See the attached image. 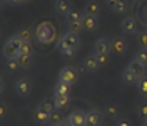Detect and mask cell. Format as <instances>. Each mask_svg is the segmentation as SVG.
Returning <instances> with one entry per match:
<instances>
[{
	"instance_id": "cell-1",
	"label": "cell",
	"mask_w": 147,
	"mask_h": 126,
	"mask_svg": "<svg viewBox=\"0 0 147 126\" xmlns=\"http://www.w3.org/2000/svg\"><path fill=\"white\" fill-rule=\"evenodd\" d=\"M80 45V36L77 32L73 31H66L59 36L57 41V52L60 53V56L70 57L76 53V51L79 49Z\"/></svg>"
},
{
	"instance_id": "cell-2",
	"label": "cell",
	"mask_w": 147,
	"mask_h": 126,
	"mask_svg": "<svg viewBox=\"0 0 147 126\" xmlns=\"http://www.w3.org/2000/svg\"><path fill=\"white\" fill-rule=\"evenodd\" d=\"M24 44L20 34H14L10 36L1 46V55L4 59H14L20 55V48Z\"/></svg>"
},
{
	"instance_id": "cell-3",
	"label": "cell",
	"mask_w": 147,
	"mask_h": 126,
	"mask_svg": "<svg viewBox=\"0 0 147 126\" xmlns=\"http://www.w3.org/2000/svg\"><path fill=\"white\" fill-rule=\"evenodd\" d=\"M34 36L39 45H46L55 38V28H53L52 24L42 23L36 27Z\"/></svg>"
},
{
	"instance_id": "cell-4",
	"label": "cell",
	"mask_w": 147,
	"mask_h": 126,
	"mask_svg": "<svg viewBox=\"0 0 147 126\" xmlns=\"http://www.w3.org/2000/svg\"><path fill=\"white\" fill-rule=\"evenodd\" d=\"M65 18H66L67 31H73L79 34L83 30V11H80L77 9H71V11Z\"/></svg>"
},
{
	"instance_id": "cell-5",
	"label": "cell",
	"mask_w": 147,
	"mask_h": 126,
	"mask_svg": "<svg viewBox=\"0 0 147 126\" xmlns=\"http://www.w3.org/2000/svg\"><path fill=\"white\" fill-rule=\"evenodd\" d=\"M121 31L125 36H133L139 32V23L133 15H126L121 21Z\"/></svg>"
},
{
	"instance_id": "cell-6",
	"label": "cell",
	"mask_w": 147,
	"mask_h": 126,
	"mask_svg": "<svg viewBox=\"0 0 147 126\" xmlns=\"http://www.w3.org/2000/svg\"><path fill=\"white\" fill-rule=\"evenodd\" d=\"M59 80L73 86L79 80V71L73 66H63V67H60V70H59Z\"/></svg>"
},
{
	"instance_id": "cell-7",
	"label": "cell",
	"mask_w": 147,
	"mask_h": 126,
	"mask_svg": "<svg viewBox=\"0 0 147 126\" xmlns=\"http://www.w3.org/2000/svg\"><path fill=\"white\" fill-rule=\"evenodd\" d=\"M92 49L95 55H107L109 56V53L112 52V46H111V39L108 38H97L92 44Z\"/></svg>"
},
{
	"instance_id": "cell-8",
	"label": "cell",
	"mask_w": 147,
	"mask_h": 126,
	"mask_svg": "<svg viewBox=\"0 0 147 126\" xmlns=\"http://www.w3.org/2000/svg\"><path fill=\"white\" fill-rule=\"evenodd\" d=\"M81 66H83V69L86 70L88 74H92V73H95V71H98V70L101 69L94 53L86 55V56L83 57V59H81Z\"/></svg>"
},
{
	"instance_id": "cell-9",
	"label": "cell",
	"mask_w": 147,
	"mask_h": 126,
	"mask_svg": "<svg viewBox=\"0 0 147 126\" xmlns=\"http://www.w3.org/2000/svg\"><path fill=\"white\" fill-rule=\"evenodd\" d=\"M14 92L20 97H28L30 92H31V83L30 80L20 77L14 81Z\"/></svg>"
},
{
	"instance_id": "cell-10",
	"label": "cell",
	"mask_w": 147,
	"mask_h": 126,
	"mask_svg": "<svg viewBox=\"0 0 147 126\" xmlns=\"http://www.w3.org/2000/svg\"><path fill=\"white\" fill-rule=\"evenodd\" d=\"M111 46H112V53L118 55V56H122L127 49L126 39L121 35H115L111 38Z\"/></svg>"
},
{
	"instance_id": "cell-11",
	"label": "cell",
	"mask_w": 147,
	"mask_h": 126,
	"mask_svg": "<svg viewBox=\"0 0 147 126\" xmlns=\"http://www.w3.org/2000/svg\"><path fill=\"white\" fill-rule=\"evenodd\" d=\"M67 119L70 122H73L76 126H87V112H84L81 109H73L69 114Z\"/></svg>"
},
{
	"instance_id": "cell-12",
	"label": "cell",
	"mask_w": 147,
	"mask_h": 126,
	"mask_svg": "<svg viewBox=\"0 0 147 126\" xmlns=\"http://www.w3.org/2000/svg\"><path fill=\"white\" fill-rule=\"evenodd\" d=\"M104 121V114L101 111L91 108L87 111V126H101Z\"/></svg>"
},
{
	"instance_id": "cell-13",
	"label": "cell",
	"mask_w": 147,
	"mask_h": 126,
	"mask_svg": "<svg viewBox=\"0 0 147 126\" xmlns=\"http://www.w3.org/2000/svg\"><path fill=\"white\" fill-rule=\"evenodd\" d=\"M71 3L70 0H55L53 1V10L57 15H62V17H66L69 13L71 11Z\"/></svg>"
},
{
	"instance_id": "cell-14",
	"label": "cell",
	"mask_w": 147,
	"mask_h": 126,
	"mask_svg": "<svg viewBox=\"0 0 147 126\" xmlns=\"http://www.w3.org/2000/svg\"><path fill=\"white\" fill-rule=\"evenodd\" d=\"M97 28H98V17L83 11V30L95 31Z\"/></svg>"
},
{
	"instance_id": "cell-15",
	"label": "cell",
	"mask_w": 147,
	"mask_h": 126,
	"mask_svg": "<svg viewBox=\"0 0 147 126\" xmlns=\"http://www.w3.org/2000/svg\"><path fill=\"white\" fill-rule=\"evenodd\" d=\"M52 100H53L55 108H56L57 111H63V109H66L69 105H70V94H66V95L53 94Z\"/></svg>"
},
{
	"instance_id": "cell-16",
	"label": "cell",
	"mask_w": 147,
	"mask_h": 126,
	"mask_svg": "<svg viewBox=\"0 0 147 126\" xmlns=\"http://www.w3.org/2000/svg\"><path fill=\"white\" fill-rule=\"evenodd\" d=\"M81 11L88 13V14H92V15H97L98 17L100 13H101V4H100L98 0H87L86 1V6H84V9Z\"/></svg>"
},
{
	"instance_id": "cell-17",
	"label": "cell",
	"mask_w": 147,
	"mask_h": 126,
	"mask_svg": "<svg viewBox=\"0 0 147 126\" xmlns=\"http://www.w3.org/2000/svg\"><path fill=\"white\" fill-rule=\"evenodd\" d=\"M137 79L139 77L136 76L132 70L127 69V67H125L122 70V73H121V80H122V83H123L125 86H136Z\"/></svg>"
},
{
	"instance_id": "cell-18",
	"label": "cell",
	"mask_w": 147,
	"mask_h": 126,
	"mask_svg": "<svg viewBox=\"0 0 147 126\" xmlns=\"http://www.w3.org/2000/svg\"><path fill=\"white\" fill-rule=\"evenodd\" d=\"M136 90H137L140 97L147 98V74L146 73L137 79V81H136Z\"/></svg>"
},
{
	"instance_id": "cell-19",
	"label": "cell",
	"mask_w": 147,
	"mask_h": 126,
	"mask_svg": "<svg viewBox=\"0 0 147 126\" xmlns=\"http://www.w3.org/2000/svg\"><path fill=\"white\" fill-rule=\"evenodd\" d=\"M38 108H39L41 111H44L45 114H48L49 116H51V115L56 111V108H55V104H53V100H48V98L42 100V101L39 102V105H38Z\"/></svg>"
},
{
	"instance_id": "cell-20",
	"label": "cell",
	"mask_w": 147,
	"mask_h": 126,
	"mask_svg": "<svg viewBox=\"0 0 147 126\" xmlns=\"http://www.w3.org/2000/svg\"><path fill=\"white\" fill-rule=\"evenodd\" d=\"M70 84L67 83H65V81L62 80H57L55 83V86H53V94H59V95H66L70 92Z\"/></svg>"
},
{
	"instance_id": "cell-21",
	"label": "cell",
	"mask_w": 147,
	"mask_h": 126,
	"mask_svg": "<svg viewBox=\"0 0 147 126\" xmlns=\"http://www.w3.org/2000/svg\"><path fill=\"white\" fill-rule=\"evenodd\" d=\"M17 60L21 66V69H28L34 65V56L32 55H24V53H20L17 56Z\"/></svg>"
},
{
	"instance_id": "cell-22",
	"label": "cell",
	"mask_w": 147,
	"mask_h": 126,
	"mask_svg": "<svg viewBox=\"0 0 147 126\" xmlns=\"http://www.w3.org/2000/svg\"><path fill=\"white\" fill-rule=\"evenodd\" d=\"M126 67H127L129 70H132L137 77L143 76V74H144V70H146L142 65H140V63H139V62H137V60H135V59H132V60L126 65Z\"/></svg>"
},
{
	"instance_id": "cell-23",
	"label": "cell",
	"mask_w": 147,
	"mask_h": 126,
	"mask_svg": "<svg viewBox=\"0 0 147 126\" xmlns=\"http://www.w3.org/2000/svg\"><path fill=\"white\" fill-rule=\"evenodd\" d=\"M133 59L137 60V62L144 67V69H147V49H142V48H139V49L136 51Z\"/></svg>"
},
{
	"instance_id": "cell-24",
	"label": "cell",
	"mask_w": 147,
	"mask_h": 126,
	"mask_svg": "<svg viewBox=\"0 0 147 126\" xmlns=\"http://www.w3.org/2000/svg\"><path fill=\"white\" fill-rule=\"evenodd\" d=\"M136 44L142 49H147V30H143L136 34Z\"/></svg>"
},
{
	"instance_id": "cell-25",
	"label": "cell",
	"mask_w": 147,
	"mask_h": 126,
	"mask_svg": "<svg viewBox=\"0 0 147 126\" xmlns=\"http://www.w3.org/2000/svg\"><path fill=\"white\" fill-rule=\"evenodd\" d=\"M34 118H35V121H36L38 123H41V125H48V122H49V115L45 114L44 111H41L39 108H36V111H35V114H34Z\"/></svg>"
},
{
	"instance_id": "cell-26",
	"label": "cell",
	"mask_w": 147,
	"mask_h": 126,
	"mask_svg": "<svg viewBox=\"0 0 147 126\" xmlns=\"http://www.w3.org/2000/svg\"><path fill=\"white\" fill-rule=\"evenodd\" d=\"M62 111H55L53 114L49 116V122H48V125L49 126H55V125H60V123H63L65 121H63V116L60 114Z\"/></svg>"
},
{
	"instance_id": "cell-27",
	"label": "cell",
	"mask_w": 147,
	"mask_h": 126,
	"mask_svg": "<svg viewBox=\"0 0 147 126\" xmlns=\"http://www.w3.org/2000/svg\"><path fill=\"white\" fill-rule=\"evenodd\" d=\"M127 9H129V1L127 0H118V3L115 4L112 11L116 13V14H123V13L127 11Z\"/></svg>"
},
{
	"instance_id": "cell-28",
	"label": "cell",
	"mask_w": 147,
	"mask_h": 126,
	"mask_svg": "<svg viewBox=\"0 0 147 126\" xmlns=\"http://www.w3.org/2000/svg\"><path fill=\"white\" fill-rule=\"evenodd\" d=\"M6 69L9 70V71H17L18 69H21L17 57H14V59H6Z\"/></svg>"
},
{
	"instance_id": "cell-29",
	"label": "cell",
	"mask_w": 147,
	"mask_h": 126,
	"mask_svg": "<svg viewBox=\"0 0 147 126\" xmlns=\"http://www.w3.org/2000/svg\"><path fill=\"white\" fill-rule=\"evenodd\" d=\"M137 116L139 119H142V122L147 121V102H140L137 106Z\"/></svg>"
},
{
	"instance_id": "cell-30",
	"label": "cell",
	"mask_w": 147,
	"mask_h": 126,
	"mask_svg": "<svg viewBox=\"0 0 147 126\" xmlns=\"http://www.w3.org/2000/svg\"><path fill=\"white\" fill-rule=\"evenodd\" d=\"M118 106L116 105H113V104H108L107 106H105V115L108 116V118H116L118 116Z\"/></svg>"
},
{
	"instance_id": "cell-31",
	"label": "cell",
	"mask_w": 147,
	"mask_h": 126,
	"mask_svg": "<svg viewBox=\"0 0 147 126\" xmlns=\"http://www.w3.org/2000/svg\"><path fill=\"white\" fill-rule=\"evenodd\" d=\"M32 52H34V48L31 45V42H24L20 48V53H24V55H32Z\"/></svg>"
},
{
	"instance_id": "cell-32",
	"label": "cell",
	"mask_w": 147,
	"mask_h": 126,
	"mask_svg": "<svg viewBox=\"0 0 147 126\" xmlns=\"http://www.w3.org/2000/svg\"><path fill=\"white\" fill-rule=\"evenodd\" d=\"M137 14H139L140 20L144 23V21L147 20V3L140 4V7H139V10H137Z\"/></svg>"
},
{
	"instance_id": "cell-33",
	"label": "cell",
	"mask_w": 147,
	"mask_h": 126,
	"mask_svg": "<svg viewBox=\"0 0 147 126\" xmlns=\"http://www.w3.org/2000/svg\"><path fill=\"white\" fill-rule=\"evenodd\" d=\"M95 55V53H94ZM97 57V62H98V65H100V67H104L107 63H108V56L107 55H95Z\"/></svg>"
},
{
	"instance_id": "cell-34",
	"label": "cell",
	"mask_w": 147,
	"mask_h": 126,
	"mask_svg": "<svg viewBox=\"0 0 147 126\" xmlns=\"http://www.w3.org/2000/svg\"><path fill=\"white\" fill-rule=\"evenodd\" d=\"M18 34H20V36L23 38L24 42H31V32H30L28 30H24V31L18 32Z\"/></svg>"
},
{
	"instance_id": "cell-35",
	"label": "cell",
	"mask_w": 147,
	"mask_h": 126,
	"mask_svg": "<svg viewBox=\"0 0 147 126\" xmlns=\"http://www.w3.org/2000/svg\"><path fill=\"white\" fill-rule=\"evenodd\" d=\"M115 126H132V123H130V121H127L126 118H121V119L116 121Z\"/></svg>"
},
{
	"instance_id": "cell-36",
	"label": "cell",
	"mask_w": 147,
	"mask_h": 126,
	"mask_svg": "<svg viewBox=\"0 0 147 126\" xmlns=\"http://www.w3.org/2000/svg\"><path fill=\"white\" fill-rule=\"evenodd\" d=\"M104 3H105V6H107L108 9L113 10V7H115V4L118 3V0H104Z\"/></svg>"
},
{
	"instance_id": "cell-37",
	"label": "cell",
	"mask_w": 147,
	"mask_h": 126,
	"mask_svg": "<svg viewBox=\"0 0 147 126\" xmlns=\"http://www.w3.org/2000/svg\"><path fill=\"white\" fill-rule=\"evenodd\" d=\"M4 3L9 4V6H23L21 0H4Z\"/></svg>"
},
{
	"instance_id": "cell-38",
	"label": "cell",
	"mask_w": 147,
	"mask_h": 126,
	"mask_svg": "<svg viewBox=\"0 0 147 126\" xmlns=\"http://www.w3.org/2000/svg\"><path fill=\"white\" fill-rule=\"evenodd\" d=\"M6 114H7V108H6V105H4V104H1V105H0V118H1V119H4Z\"/></svg>"
},
{
	"instance_id": "cell-39",
	"label": "cell",
	"mask_w": 147,
	"mask_h": 126,
	"mask_svg": "<svg viewBox=\"0 0 147 126\" xmlns=\"http://www.w3.org/2000/svg\"><path fill=\"white\" fill-rule=\"evenodd\" d=\"M63 123H65V126H76V125H74V123H73V122H70L69 119H66V121H65Z\"/></svg>"
},
{
	"instance_id": "cell-40",
	"label": "cell",
	"mask_w": 147,
	"mask_h": 126,
	"mask_svg": "<svg viewBox=\"0 0 147 126\" xmlns=\"http://www.w3.org/2000/svg\"><path fill=\"white\" fill-rule=\"evenodd\" d=\"M30 0H21V4H25V3H28Z\"/></svg>"
},
{
	"instance_id": "cell-41",
	"label": "cell",
	"mask_w": 147,
	"mask_h": 126,
	"mask_svg": "<svg viewBox=\"0 0 147 126\" xmlns=\"http://www.w3.org/2000/svg\"><path fill=\"white\" fill-rule=\"evenodd\" d=\"M140 126H147V121H144V122H142V125Z\"/></svg>"
},
{
	"instance_id": "cell-42",
	"label": "cell",
	"mask_w": 147,
	"mask_h": 126,
	"mask_svg": "<svg viewBox=\"0 0 147 126\" xmlns=\"http://www.w3.org/2000/svg\"><path fill=\"white\" fill-rule=\"evenodd\" d=\"M144 30H147V20L144 21Z\"/></svg>"
},
{
	"instance_id": "cell-43",
	"label": "cell",
	"mask_w": 147,
	"mask_h": 126,
	"mask_svg": "<svg viewBox=\"0 0 147 126\" xmlns=\"http://www.w3.org/2000/svg\"><path fill=\"white\" fill-rule=\"evenodd\" d=\"M55 126H65V123H60V125H55Z\"/></svg>"
}]
</instances>
